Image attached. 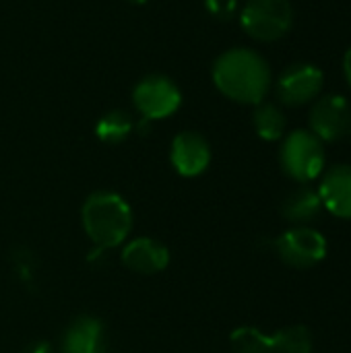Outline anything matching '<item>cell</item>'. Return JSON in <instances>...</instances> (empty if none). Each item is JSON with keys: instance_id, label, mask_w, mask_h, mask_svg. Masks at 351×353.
I'll return each mask as SVG.
<instances>
[{"instance_id": "13", "label": "cell", "mask_w": 351, "mask_h": 353, "mask_svg": "<svg viewBox=\"0 0 351 353\" xmlns=\"http://www.w3.org/2000/svg\"><path fill=\"white\" fill-rule=\"evenodd\" d=\"M323 211V201L317 188L300 186L298 190L290 192L281 203V215L292 225H308L312 219L319 217Z\"/></svg>"}, {"instance_id": "7", "label": "cell", "mask_w": 351, "mask_h": 353, "mask_svg": "<svg viewBox=\"0 0 351 353\" xmlns=\"http://www.w3.org/2000/svg\"><path fill=\"white\" fill-rule=\"evenodd\" d=\"M325 72L310 62H296L288 66L277 79V97L283 105L300 108L321 97Z\"/></svg>"}, {"instance_id": "17", "label": "cell", "mask_w": 351, "mask_h": 353, "mask_svg": "<svg viewBox=\"0 0 351 353\" xmlns=\"http://www.w3.org/2000/svg\"><path fill=\"white\" fill-rule=\"evenodd\" d=\"M230 345L234 353H273L271 335L263 333L257 327H238L230 335Z\"/></svg>"}, {"instance_id": "4", "label": "cell", "mask_w": 351, "mask_h": 353, "mask_svg": "<svg viewBox=\"0 0 351 353\" xmlns=\"http://www.w3.org/2000/svg\"><path fill=\"white\" fill-rule=\"evenodd\" d=\"M240 25L257 41H277L294 25V6L290 0H246Z\"/></svg>"}, {"instance_id": "11", "label": "cell", "mask_w": 351, "mask_h": 353, "mask_svg": "<svg viewBox=\"0 0 351 353\" xmlns=\"http://www.w3.org/2000/svg\"><path fill=\"white\" fill-rule=\"evenodd\" d=\"M323 209L339 219H351V165L341 163L325 172L319 184Z\"/></svg>"}, {"instance_id": "9", "label": "cell", "mask_w": 351, "mask_h": 353, "mask_svg": "<svg viewBox=\"0 0 351 353\" xmlns=\"http://www.w3.org/2000/svg\"><path fill=\"white\" fill-rule=\"evenodd\" d=\"M170 163L182 178H197L205 174L211 163L209 141L194 130L178 132L170 147Z\"/></svg>"}, {"instance_id": "5", "label": "cell", "mask_w": 351, "mask_h": 353, "mask_svg": "<svg viewBox=\"0 0 351 353\" xmlns=\"http://www.w3.org/2000/svg\"><path fill=\"white\" fill-rule=\"evenodd\" d=\"M277 256L292 269H312L327 259V238L310 225H294L275 238Z\"/></svg>"}, {"instance_id": "1", "label": "cell", "mask_w": 351, "mask_h": 353, "mask_svg": "<svg viewBox=\"0 0 351 353\" xmlns=\"http://www.w3.org/2000/svg\"><path fill=\"white\" fill-rule=\"evenodd\" d=\"M211 77L221 95L244 105H259L271 89L269 62L250 48H232L217 56Z\"/></svg>"}, {"instance_id": "6", "label": "cell", "mask_w": 351, "mask_h": 353, "mask_svg": "<svg viewBox=\"0 0 351 353\" xmlns=\"http://www.w3.org/2000/svg\"><path fill=\"white\" fill-rule=\"evenodd\" d=\"M132 103L141 118L153 122L170 118L182 105V91L166 74H147L132 89Z\"/></svg>"}, {"instance_id": "12", "label": "cell", "mask_w": 351, "mask_h": 353, "mask_svg": "<svg viewBox=\"0 0 351 353\" xmlns=\"http://www.w3.org/2000/svg\"><path fill=\"white\" fill-rule=\"evenodd\" d=\"M60 353H106L103 325L95 316H79L62 337Z\"/></svg>"}, {"instance_id": "22", "label": "cell", "mask_w": 351, "mask_h": 353, "mask_svg": "<svg viewBox=\"0 0 351 353\" xmlns=\"http://www.w3.org/2000/svg\"><path fill=\"white\" fill-rule=\"evenodd\" d=\"M128 2H130V4H145L147 0H128Z\"/></svg>"}, {"instance_id": "3", "label": "cell", "mask_w": 351, "mask_h": 353, "mask_svg": "<svg viewBox=\"0 0 351 353\" xmlns=\"http://www.w3.org/2000/svg\"><path fill=\"white\" fill-rule=\"evenodd\" d=\"M325 143L310 130L298 128L283 137L279 149V163L288 178L308 184L325 172Z\"/></svg>"}, {"instance_id": "14", "label": "cell", "mask_w": 351, "mask_h": 353, "mask_svg": "<svg viewBox=\"0 0 351 353\" xmlns=\"http://www.w3.org/2000/svg\"><path fill=\"white\" fill-rule=\"evenodd\" d=\"M252 124H254V130L257 134L263 139V141H279L283 139L285 134V128H288V118L285 114L281 112L279 105L275 103H267V101H261L252 114Z\"/></svg>"}, {"instance_id": "8", "label": "cell", "mask_w": 351, "mask_h": 353, "mask_svg": "<svg viewBox=\"0 0 351 353\" xmlns=\"http://www.w3.org/2000/svg\"><path fill=\"white\" fill-rule=\"evenodd\" d=\"M350 122V101L337 93L317 97V101L310 110V116H308L310 132L314 137H319L323 143H335V141L348 137Z\"/></svg>"}, {"instance_id": "15", "label": "cell", "mask_w": 351, "mask_h": 353, "mask_svg": "<svg viewBox=\"0 0 351 353\" xmlns=\"http://www.w3.org/2000/svg\"><path fill=\"white\" fill-rule=\"evenodd\" d=\"M134 130V120L126 110H110L95 124V137L106 145L124 143Z\"/></svg>"}, {"instance_id": "21", "label": "cell", "mask_w": 351, "mask_h": 353, "mask_svg": "<svg viewBox=\"0 0 351 353\" xmlns=\"http://www.w3.org/2000/svg\"><path fill=\"white\" fill-rule=\"evenodd\" d=\"M343 72H345L348 85L351 87V48H348V52H345V56H343Z\"/></svg>"}, {"instance_id": "19", "label": "cell", "mask_w": 351, "mask_h": 353, "mask_svg": "<svg viewBox=\"0 0 351 353\" xmlns=\"http://www.w3.org/2000/svg\"><path fill=\"white\" fill-rule=\"evenodd\" d=\"M236 0H205V8L217 19H230L236 12Z\"/></svg>"}, {"instance_id": "10", "label": "cell", "mask_w": 351, "mask_h": 353, "mask_svg": "<svg viewBox=\"0 0 351 353\" xmlns=\"http://www.w3.org/2000/svg\"><path fill=\"white\" fill-rule=\"evenodd\" d=\"M122 265L137 275H157L170 265V248L155 238H132L124 242Z\"/></svg>"}, {"instance_id": "16", "label": "cell", "mask_w": 351, "mask_h": 353, "mask_svg": "<svg viewBox=\"0 0 351 353\" xmlns=\"http://www.w3.org/2000/svg\"><path fill=\"white\" fill-rule=\"evenodd\" d=\"M314 337L312 331L304 325H290L271 335L273 353H312Z\"/></svg>"}, {"instance_id": "18", "label": "cell", "mask_w": 351, "mask_h": 353, "mask_svg": "<svg viewBox=\"0 0 351 353\" xmlns=\"http://www.w3.org/2000/svg\"><path fill=\"white\" fill-rule=\"evenodd\" d=\"M12 267L23 283H31L35 279V259L29 250L19 248L12 254Z\"/></svg>"}, {"instance_id": "20", "label": "cell", "mask_w": 351, "mask_h": 353, "mask_svg": "<svg viewBox=\"0 0 351 353\" xmlns=\"http://www.w3.org/2000/svg\"><path fill=\"white\" fill-rule=\"evenodd\" d=\"M23 353H54V347H52V343L50 341H33V343H29Z\"/></svg>"}, {"instance_id": "23", "label": "cell", "mask_w": 351, "mask_h": 353, "mask_svg": "<svg viewBox=\"0 0 351 353\" xmlns=\"http://www.w3.org/2000/svg\"><path fill=\"white\" fill-rule=\"evenodd\" d=\"M348 137H350V141H351V122H350V130H348Z\"/></svg>"}, {"instance_id": "2", "label": "cell", "mask_w": 351, "mask_h": 353, "mask_svg": "<svg viewBox=\"0 0 351 353\" xmlns=\"http://www.w3.org/2000/svg\"><path fill=\"white\" fill-rule=\"evenodd\" d=\"M81 223L93 246L112 250L122 246L132 232V209L124 196L112 190H99L85 199Z\"/></svg>"}]
</instances>
